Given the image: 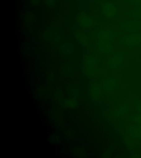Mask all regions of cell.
I'll use <instances>...</instances> for the list:
<instances>
[{"instance_id":"obj_1","label":"cell","mask_w":141,"mask_h":158,"mask_svg":"<svg viewBox=\"0 0 141 158\" xmlns=\"http://www.w3.org/2000/svg\"><path fill=\"white\" fill-rule=\"evenodd\" d=\"M103 14L105 17L108 18L113 17L116 15V8L112 3H109L105 5L103 10Z\"/></svg>"},{"instance_id":"obj_2","label":"cell","mask_w":141,"mask_h":158,"mask_svg":"<svg viewBox=\"0 0 141 158\" xmlns=\"http://www.w3.org/2000/svg\"><path fill=\"white\" fill-rule=\"evenodd\" d=\"M123 56L121 54H117L111 58L109 61V65L113 69H117L121 64Z\"/></svg>"},{"instance_id":"obj_3","label":"cell","mask_w":141,"mask_h":158,"mask_svg":"<svg viewBox=\"0 0 141 158\" xmlns=\"http://www.w3.org/2000/svg\"><path fill=\"white\" fill-rule=\"evenodd\" d=\"M141 41V36L139 35H132L129 36L124 40V43L125 44L132 46L135 44H137Z\"/></svg>"},{"instance_id":"obj_4","label":"cell","mask_w":141,"mask_h":158,"mask_svg":"<svg viewBox=\"0 0 141 158\" xmlns=\"http://www.w3.org/2000/svg\"><path fill=\"white\" fill-rule=\"evenodd\" d=\"M78 22L79 23V24L85 27H89L93 25L92 19L86 15H80L78 18Z\"/></svg>"},{"instance_id":"obj_5","label":"cell","mask_w":141,"mask_h":158,"mask_svg":"<svg viewBox=\"0 0 141 158\" xmlns=\"http://www.w3.org/2000/svg\"><path fill=\"white\" fill-rule=\"evenodd\" d=\"M98 46L100 51L104 53H108L112 48L111 42H108V41H99Z\"/></svg>"},{"instance_id":"obj_6","label":"cell","mask_w":141,"mask_h":158,"mask_svg":"<svg viewBox=\"0 0 141 158\" xmlns=\"http://www.w3.org/2000/svg\"><path fill=\"white\" fill-rule=\"evenodd\" d=\"M98 38L99 41H108L111 42V40L112 38V32L109 31L103 30L99 32Z\"/></svg>"},{"instance_id":"obj_7","label":"cell","mask_w":141,"mask_h":158,"mask_svg":"<svg viewBox=\"0 0 141 158\" xmlns=\"http://www.w3.org/2000/svg\"><path fill=\"white\" fill-rule=\"evenodd\" d=\"M115 86V82L114 80L111 79H108L107 81L104 82V89H105V90H107V91H111L114 89Z\"/></svg>"},{"instance_id":"obj_8","label":"cell","mask_w":141,"mask_h":158,"mask_svg":"<svg viewBox=\"0 0 141 158\" xmlns=\"http://www.w3.org/2000/svg\"><path fill=\"white\" fill-rule=\"evenodd\" d=\"M129 109L126 106H122L120 107L118 110V115L120 116H124L129 113Z\"/></svg>"},{"instance_id":"obj_9","label":"cell","mask_w":141,"mask_h":158,"mask_svg":"<svg viewBox=\"0 0 141 158\" xmlns=\"http://www.w3.org/2000/svg\"><path fill=\"white\" fill-rule=\"evenodd\" d=\"M97 60L93 57H89L87 60V65L89 68L93 67L95 64H96Z\"/></svg>"},{"instance_id":"obj_10","label":"cell","mask_w":141,"mask_h":158,"mask_svg":"<svg viewBox=\"0 0 141 158\" xmlns=\"http://www.w3.org/2000/svg\"><path fill=\"white\" fill-rule=\"evenodd\" d=\"M71 94H72V96L74 97H78L80 96V92H79V89L73 87L72 88L71 90Z\"/></svg>"},{"instance_id":"obj_11","label":"cell","mask_w":141,"mask_h":158,"mask_svg":"<svg viewBox=\"0 0 141 158\" xmlns=\"http://www.w3.org/2000/svg\"><path fill=\"white\" fill-rule=\"evenodd\" d=\"M76 101H75V99H71V100H69V106H71V107H72V106H76Z\"/></svg>"},{"instance_id":"obj_12","label":"cell","mask_w":141,"mask_h":158,"mask_svg":"<svg viewBox=\"0 0 141 158\" xmlns=\"http://www.w3.org/2000/svg\"><path fill=\"white\" fill-rule=\"evenodd\" d=\"M47 1V3L49 4L50 5H53L55 3V1H52V0H46Z\"/></svg>"},{"instance_id":"obj_13","label":"cell","mask_w":141,"mask_h":158,"mask_svg":"<svg viewBox=\"0 0 141 158\" xmlns=\"http://www.w3.org/2000/svg\"><path fill=\"white\" fill-rule=\"evenodd\" d=\"M139 120L140 123H141V115H139Z\"/></svg>"},{"instance_id":"obj_14","label":"cell","mask_w":141,"mask_h":158,"mask_svg":"<svg viewBox=\"0 0 141 158\" xmlns=\"http://www.w3.org/2000/svg\"><path fill=\"white\" fill-rule=\"evenodd\" d=\"M137 2H141V0H136Z\"/></svg>"},{"instance_id":"obj_15","label":"cell","mask_w":141,"mask_h":158,"mask_svg":"<svg viewBox=\"0 0 141 158\" xmlns=\"http://www.w3.org/2000/svg\"><path fill=\"white\" fill-rule=\"evenodd\" d=\"M139 111H141V108H140V110H139Z\"/></svg>"}]
</instances>
